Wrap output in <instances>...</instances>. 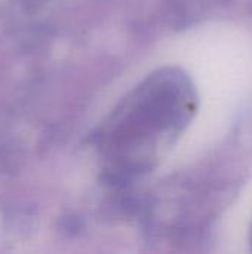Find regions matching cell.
<instances>
[{
    "label": "cell",
    "mask_w": 252,
    "mask_h": 254,
    "mask_svg": "<svg viewBox=\"0 0 252 254\" xmlns=\"http://www.w3.org/2000/svg\"><path fill=\"white\" fill-rule=\"evenodd\" d=\"M250 243H251V249H252V226H251V237H250Z\"/></svg>",
    "instance_id": "cell-1"
}]
</instances>
